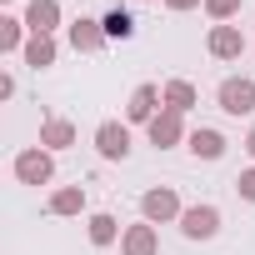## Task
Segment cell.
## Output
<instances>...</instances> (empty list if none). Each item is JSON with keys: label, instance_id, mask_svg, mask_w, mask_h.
Wrapping results in <instances>:
<instances>
[{"label": "cell", "instance_id": "cell-1", "mask_svg": "<svg viewBox=\"0 0 255 255\" xmlns=\"http://www.w3.org/2000/svg\"><path fill=\"white\" fill-rule=\"evenodd\" d=\"M180 215H185V205H180L175 185H150L140 195V220H150V225H180Z\"/></svg>", "mask_w": 255, "mask_h": 255}, {"label": "cell", "instance_id": "cell-2", "mask_svg": "<svg viewBox=\"0 0 255 255\" xmlns=\"http://www.w3.org/2000/svg\"><path fill=\"white\" fill-rule=\"evenodd\" d=\"M10 170H15L20 185H50V180H55V155H50L45 145H25Z\"/></svg>", "mask_w": 255, "mask_h": 255}, {"label": "cell", "instance_id": "cell-3", "mask_svg": "<svg viewBox=\"0 0 255 255\" xmlns=\"http://www.w3.org/2000/svg\"><path fill=\"white\" fill-rule=\"evenodd\" d=\"M215 105L225 115H255V80L250 75H225L215 85Z\"/></svg>", "mask_w": 255, "mask_h": 255}, {"label": "cell", "instance_id": "cell-4", "mask_svg": "<svg viewBox=\"0 0 255 255\" xmlns=\"http://www.w3.org/2000/svg\"><path fill=\"white\" fill-rule=\"evenodd\" d=\"M220 225H225V215H220V205H210V200L185 205V215H180V235H185V240H215Z\"/></svg>", "mask_w": 255, "mask_h": 255}, {"label": "cell", "instance_id": "cell-5", "mask_svg": "<svg viewBox=\"0 0 255 255\" xmlns=\"http://www.w3.org/2000/svg\"><path fill=\"white\" fill-rule=\"evenodd\" d=\"M165 110V95H160V85H135L130 90V100H125V125H150L155 115Z\"/></svg>", "mask_w": 255, "mask_h": 255}, {"label": "cell", "instance_id": "cell-6", "mask_svg": "<svg viewBox=\"0 0 255 255\" xmlns=\"http://www.w3.org/2000/svg\"><path fill=\"white\" fill-rule=\"evenodd\" d=\"M130 125L125 120H100L95 125V150H100V160H125L130 155Z\"/></svg>", "mask_w": 255, "mask_h": 255}, {"label": "cell", "instance_id": "cell-7", "mask_svg": "<svg viewBox=\"0 0 255 255\" xmlns=\"http://www.w3.org/2000/svg\"><path fill=\"white\" fill-rule=\"evenodd\" d=\"M145 135H150V145H155V150H175V145H185V140H190L185 115H175V110H160V115L145 125Z\"/></svg>", "mask_w": 255, "mask_h": 255}, {"label": "cell", "instance_id": "cell-8", "mask_svg": "<svg viewBox=\"0 0 255 255\" xmlns=\"http://www.w3.org/2000/svg\"><path fill=\"white\" fill-rule=\"evenodd\" d=\"M205 50H210V60H240L250 45H245L240 25H210V35H205Z\"/></svg>", "mask_w": 255, "mask_h": 255}, {"label": "cell", "instance_id": "cell-9", "mask_svg": "<svg viewBox=\"0 0 255 255\" xmlns=\"http://www.w3.org/2000/svg\"><path fill=\"white\" fill-rule=\"evenodd\" d=\"M70 50L75 55H95V50H105L110 40H105V25L100 20H90V15H80V20H70Z\"/></svg>", "mask_w": 255, "mask_h": 255}, {"label": "cell", "instance_id": "cell-10", "mask_svg": "<svg viewBox=\"0 0 255 255\" xmlns=\"http://www.w3.org/2000/svg\"><path fill=\"white\" fill-rule=\"evenodd\" d=\"M60 20H65L60 0H30V5H25V30L30 35H55Z\"/></svg>", "mask_w": 255, "mask_h": 255}, {"label": "cell", "instance_id": "cell-11", "mask_svg": "<svg viewBox=\"0 0 255 255\" xmlns=\"http://www.w3.org/2000/svg\"><path fill=\"white\" fill-rule=\"evenodd\" d=\"M75 135H80V130H75V120H65V115H45V120H40V140H35V145H45V150L55 155V150H70Z\"/></svg>", "mask_w": 255, "mask_h": 255}, {"label": "cell", "instance_id": "cell-12", "mask_svg": "<svg viewBox=\"0 0 255 255\" xmlns=\"http://www.w3.org/2000/svg\"><path fill=\"white\" fill-rule=\"evenodd\" d=\"M120 255H160V230H155L150 220L125 225V235H120Z\"/></svg>", "mask_w": 255, "mask_h": 255}, {"label": "cell", "instance_id": "cell-13", "mask_svg": "<svg viewBox=\"0 0 255 255\" xmlns=\"http://www.w3.org/2000/svg\"><path fill=\"white\" fill-rule=\"evenodd\" d=\"M185 150L195 155V160H220L225 150H230V140L215 130V125H200V130H190V140H185Z\"/></svg>", "mask_w": 255, "mask_h": 255}, {"label": "cell", "instance_id": "cell-14", "mask_svg": "<svg viewBox=\"0 0 255 255\" xmlns=\"http://www.w3.org/2000/svg\"><path fill=\"white\" fill-rule=\"evenodd\" d=\"M20 60H25L30 70H50V65L60 60V40H55V35H30L25 50H20Z\"/></svg>", "mask_w": 255, "mask_h": 255}, {"label": "cell", "instance_id": "cell-15", "mask_svg": "<svg viewBox=\"0 0 255 255\" xmlns=\"http://www.w3.org/2000/svg\"><path fill=\"white\" fill-rule=\"evenodd\" d=\"M120 235H125V230H120V220H115L110 210H95V215L85 220V240H90L95 250H105V245H115Z\"/></svg>", "mask_w": 255, "mask_h": 255}, {"label": "cell", "instance_id": "cell-16", "mask_svg": "<svg viewBox=\"0 0 255 255\" xmlns=\"http://www.w3.org/2000/svg\"><path fill=\"white\" fill-rule=\"evenodd\" d=\"M160 95H165V110H175V115H190V110L200 105V90H195L190 80H165Z\"/></svg>", "mask_w": 255, "mask_h": 255}, {"label": "cell", "instance_id": "cell-17", "mask_svg": "<svg viewBox=\"0 0 255 255\" xmlns=\"http://www.w3.org/2000/svg\"><path fill=\"white\" fill-rule=\"evenodd\" d=\"M45 210L50 215H85V185H55Z\"/></svg>", "mask_w": 255, "mask_h": 255}, {"label": "cell", "instance_id": "cell-18", "mask_svg": "<svg viewBox=\"0 0 255 255\" xmlns=\"http://www.w3.org/2000/svg\"><path fill=\"white\" fill-rule=\"evenodd\" d=\"M25 40H30L25 15H0V55H20Z\"/></svg>", "mask_w": 255, "mask_h": 255}, {"label": "cell", "instance_id": "cell-19", "mask_svg": "<svg viewBox=\"0 0 255 255\" xmlns=\"http://www.w3.org/2000/svg\"><path fill=\"white\" fill-rule=\"evenodd\" d=\"M100 25H105V40H130V35H135V15H130V10H120V5L105 10Z\"/></svg>", "mask_w": 255, "mask_h": 255}, {"label": "cell", "instance_id": "cell-20", "mask_svg": "<svg viewBox=\"0 0 255 255\" xmlns=\"http://www.w3.org/2000/svg\"><path fill=\"white\" fill-rule=\"evenodd\" d=\"M205 15H210L215 25H230V20L240 15V0H205Z\"/></svg>", "mask_w": 255, "mask_h": 255}, {"label": "cell", "instance_id": "cell-21", "mask_svg": "<svg viewBox=\"0 0 255 255\" xmlns=\"http://www.w3.org/2000/svg\"><path fill=\"white\" fill-rule=\"evenodd\" d=\"M235 190H240V200H250V205H255V165L235 175Z\"/></svg>", "mask_w": 255, "mask_h": 255}, {"label": "cell", "instance_id": "cell-22", "mask_svg": "<svg viewBox=\"0 0 255 255\" xmlns=\"http://www.w3.org/2000/svg\"><path fill=\"white\" fill-rule=\"evenodd\" d=\"M170 15H185V10H205V0H165Z\"/></svg>", "mask_w": 255, "mask_h": 255}, {"label": "cell", "instance_id": "cell-23", "mask_svg": "<svg viewBox=\"0 0 255 255\" xmlns=\"http://www.w3.org/2000/svg\"><path fill=\"white\" fill-rule=\"evenodd\" d=\"M245 155L255 160V125H250V135H245Z\"/></svg>", "mask_w": 255, "mask_h": 255}, {"label": "cell", "instance_id": "cell-24", "mask_svg": "<svg viewBox=\"0 0 255 255\" xmlns=\"http://www.w3.org/2000/svg\"><path fill=\"white\" fill-rule=\"evenodd\" d=\"M0 5H10V0H0Z\"/></svg>", "mask_w": 255, "mask_h": 255}, {"label": "cell", "instance_id": "cell-25", "mask_svg": "<svg viewBox=\"0 0 255 255\" xmlns=\"http://www.w3.org/2000/svg\"><path fill=\"white\" fill-rule=\"evenodd\" d=\"M135 5H140V0H135Z\"/></svg>", "mask_w": 255, "mask_h": 255}]
</instances>
